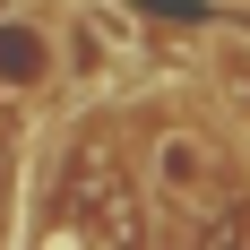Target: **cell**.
<instances>
[{
    "label": "cell",
    "instance_id": "6da1fadb",
    "mask_svg": "<svg viewBox=\"0 0 250 250\" xmlns=\"http://www.w3.org/2000/svg\"><path fill=\"white\" fill-rule=\"evenodd\" d=\"M61 78V26L43 9H0V95H43Z\"/></svg>",
    "mask_w": 250,
    "mask_h": 250
},
{
    "label": "cell",
    "instance_id": "7a4b0ae2",
    "mask_svg": "<svg viewBox=\"0 0 250 250\" xmlns=\"http://www.w3.org/2000/svg\"><path fill=\"white\" fill-rule=\"evenodd\" d=\"M61 35H69V78H78V86L112 78L129 52H138V26H129V9H104V0H78Z\"/></svg>",
    "mask_w": 250,
    "mask_h": 250
},
{
    "label": "cell",
    "instance_id": "3957f363",
    "mask_svg": "<svg viewBox=\"0 0 250 250\" xmlns=\"http://www.w3.org/2000/svg\"><path fill=\"white\" fill-rule=\"evenodd\" d=\"M155 190L181 199V207H207L216 199V147L190 138V129H164V138H155Z\"/></svg>",
    "mask_w": 250,
    "mask_h": 250
},
{
    "label": "cell",
    "instance_id": "277c9868",
    "mask_svg": "<svg viewBox=\"0 0 250 250\" xmlns=\"http://www.w3.org/2000/svg\"><path fill=\"white\" fill-rule=\"evenodd\" d=\"M207 69H216V95H225V112L250 129V43H242V35H216V43H207Z\"/></svg>",
    "mask_w": 250,
    "mask_h": 250
}]
</instances>
